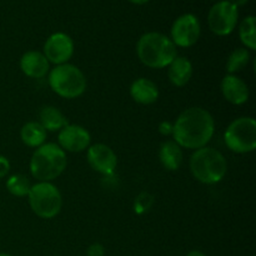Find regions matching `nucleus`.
Listing matches in <instances>:
<instances>
[{
  "instance_id": "nucleus-1",
  "label": "nucleus",
  "mask_w": 256,
  "mask_h": 256,
  "mask_svg": "<svg viewBox=\"0 0 256 256\" xmlns=\"http://www.w3.org/2000/svg\"><path fill=\"white\" fill-rule=\"evenodd\" d=\"M215 132V120L206 109L192 106L182 110L172 124V139L180 148L198 150L208 146Z\"/></svg>"
},
{
  "instance_id": "nucleus-2",
  "label": "nucleus",
  "mask_w": 256,
  "mask_h": 256,
  "mask_svg": "<svg viewBox=\"0 0 256 256\" xmlns=\"http://www.w3.org/2000/svg\"><path fill=\"white\" fill-rule=\"evenodd\" d=\"M136 55L150 69H164L178 56V50L169 36L162 32H149L136 42Z\"/></svg>"
},
{
  "instance_id": "nucleus-3",
  "label": "nucleus",
  "mask_w": 256,
  "mask_h": 256,
  "mask_svg": "<svg viewBox=\"0 0 256 256\" xmlns=\"http://www.w3.org/2000/svg\"><path fill=\"white\" fill-rule=\"evenodd\" d=\"M66 165V152L56 142H45L32 152L29 169L38 182H52L65 172Z\"/></svg>"
},
{
  "instance_id": "nucleus-4",
  "label": "nucleus",
  "mask_w": 256,
  "mask_h": 256,
  "mask_svg": "<svg viewBox=\"0 0 256 256\" xmlns=\"http://www.w3.org/2000/svg\"><path fill=\"white\" fill-rule=\"evenodd\" d=\"M189 166L192 176L199 182L206 185L218 184L228 172V162L225 156L212 146L194 150Z\"/></svg>"
},
{
  "instance_id": "nucleus-5",
  "label": "nucleus",
  "mask_w": 256,
  "mask_h": 256,
  "mask_svg": "<svg viewBox=\"0 0 256 256\" xmlns=\"http://www.w3.org/2000/svg\"><path fill=\"white\" fill-rule=\"evenodd\" d=\"M48 82L52 92L64 99L82 96L88 86L86 76L74 64H62L52 68L48 74Z\"/></svg>"
},
{
  "instance_id": "nucleus-6",
  "label": "nucleus",
  "mask_w": 256,
  "mask_h": 256,
  "mask_svg": "<svg viewBox=\"0 0 256 256\" xmlns=\"http://www.w3.org/2000/svg\"><path fill=\"white\" fill-rule=\"evenodd\" d=\"M28 200L32 212L42 219H52L62 212V192L52 182H38L32 185Z\"/></svg>"
},
{
  "instance_id": "nucleus-7",
  "label": "nucleus",
  "mask_w": 256,
  "mask_h": 256,
  "mask_svg": "<svg viewBox=\"0 0 256 256\" xmlns=\"http://www.w3.org/2000/svg\"><path fill=\"white\" fill-rule=\"evenodd\" d=\"M228 149L236 154H248L256 149V122L252 116L232 120L224 132Z\"/></svg>"
},
{
  "instance_id": "nucleus-8",
  "label": "nucleus",
  "mask_w": 256,
  "mask_h": 256,
  "mask_svg": "<svg viewBox=\"0 0 256 256\" xmlns=\"http://www.w3.org/2000/svg\"><path fill=\"white\" fill-rule=\"evenodd\" d=\"M239 19V8L229 0H222L212 5L208 14V25L218 36H226L235 30Z\"/></svg>"
},
{
  "instance_id": "nucleus-9",
  "label": "nucleus",
  "mask_w": 256,
  "mask_h": 256,
  "mask_svg": "<svg viewBox=\"0 0 256 256\" xmlns=\"http://www.w3.org/2000/svg\"><path fill=\"white\" fill-rule=\"evenodd\" d=\"M202 34V25L194 14H182L172 22L170 39L175 46L190 48L195 45Z\"/></svg>"
},
{
  "instance_id": "nucleus-10",
  "label": "nucleus",
  "mask_w": 256,
  "mask_h": 256,
  "mask_svg": "<svg viewBox=\"0 0 256 256\" xmlns=\"http://www.w3.org/2000/svg\"><path fill=\"white\" fill-rule=\"evenodd\" d=\"M74 42L65 32H54L45 42L42 48V54L50 64L56 65L66 64L74 55Z\"/></svg>"
},
{
  "instance_id": "nucleus-11",
  "label": "nucleus",
  "mask_w": 256,
  "mask_h": 256,
  "mask_svg": "<svg viewBox=\"0 0 256 256\" xmlns=\"http://www.w3.org/2000/svg\"><path fill=\"white\" fill-rule=\"evenodd\" d=\"M86 162L94 172L102 175H112L118 166V156L106 144L98 142L90 145L86 152Z\"/></svg>"
},
{
  "instance_id": "nucleus-12",
  "label": "nucleus",
  "mask_w": 256,
  "mask_h": 256,
  "mask_svg": "<svg viewBox=\"0 0 256 256\" xmlns=\"http://www.w3.org/2000/svg\"><path fill=\"white\" fill-rule=\"evenodd\" d=\"M90 132L82 125L68 124L58 134V145L65 152H82L90 146Z\"/></svg>"
},
{
  "instance_id": "nucleus-13",
  "label": "nucleus",
  "mask_w": 256,
  "mask_h": 256,
  "mask_svg": "<svg viewBox=\"0 0 256 256\" xmlns=\"http://www.w3.org/2000/svg\"><path fill=\"white\" fill-rule=\"evenodd\" d=\"M220 89L224 99L232 105H242L249 100V86L238 75H225L220 84Z\"/></svg>"
},
{
  "instance_id": "nucleus-14",
  "label": "nucleus",
  "mask_w": 256,
  "mask_h": 256,
  "mask_svg": "<svg viewBox=\"0 0 256 256\" xmlns=\"http://www.w3.org/2000/svg\"><path fill=\"white\" fill-rule=\"evenodd\" d=\"M20 69L28 78L42 79L49 74L50 62L42 52L29 50L20 58Z\"/></svg>"
},
{
  "instance_id": "nucleus-15",
  "label": "nucleus",
  "mask_w": 256,
  "mask_h": 256,
  "mask_svg": "<svg viewBox=\"0 0 256 256\" xmlns=\"http://www.w3.org/2000/svg\"><path fill=\"white\" fill-rule=\"evenodd\" d=\"M130 96L142 105H152L159 99V88L152 80L139 78L130 85Z\"/></svg>"
},
{
  "instance_id": "nucleus-16",
  "label": "nucleus",
  "mask_w": 256,
  "mask_h": 256,
  "mask_svg": "<svg viewBox=\"0 0 256 256\" xmlns=\"http://www.w3.org/2000/svg\"><path fill=\"white\" fill-rule=\"evenodd\" d=\"M194 72L192 62L185 56H176L168 65V78L176 88H182L190 82Z\"/></svg>"
},
{
  "instance_id": "nucleus-17",
  "label": "nucleus",
  "mask_w": 256,
  "mask_h": 256,
  "mask_svg": "<svg viewBox=\"0 0 256 256\" xmlns=\"http://www.w3.org/2000/svg\"><path fill=\"white\" fill-rule=\"evenodd\" d=\"M182 148H180L174 140H166L160 145L159 160L168 172H176L182 166Z\"/></svg>"
},
{
  "instance_id": "nucleus-18",
  "label": "nucleus",
  "mask_w": 256,
  "mask_h": 256,
  "mask_svg": "<svg viewBox=\"0 0 256 256\" xmlns=\"http://www.w3.org/2000/svg\"><path fill=\"white\" fill-rule=\"evenodd\" d=\"M39 122L46 132H59L62 128L69 124L66 116L58 108L52 105L42 108L39 112Z\"/></svg>"
},
{
  "instance_id": "nucleus-19",
  "label": "nucleus",
  "mask_w": 256,
  "mask_h": 256,
  "mask_svg": "<svg viewBox=\"0 0 256 256\" xmlns=\"http://www.w3.org/2000/svg\"><path fill=\"white\" fill-rule=\"evenodd\" d=\"M48 132L39 122H28L20 130L22 142L29 148H39L46 142Z\"/></svg>"
},
{
  "instance_id": "nucleus-20",
  "label": "nucleus",
  "mask_w": 256,
  "mask_h": 256,
  "mask_svg": "<svg viewBox=\"0 0 256 256\" xmlns=\"http://www.w3.org/2000/svg\"><path fill=\"white\" fill-rule=\"evenodd\" d=\"M252 55L250 52L245 48H236L230 52L229 58L226 60V72L228 74L236 75V72H242L244 68L248 66Z\"/></svg>"
},
{
  "instance_id": "nucleus-21",
  "label": "nucleus",
  "mask_w": 256,
  "mask_h": 256,
  "mask_svg": "<svg viewBox=\"0 0 256 256\" xmlns=\"http://www.w3.org/2000/svg\"><path fill=\"white\" fill-rule=\"evenodd\" d=\"M256 19L254 15H249L242 22L239 26V36L245 49L256 50Z\"/></svg>"
},
{
  "instance_id": "nucleus-22",
  "label": "nucleus",
  "mask_w": 256,
  "mask_h": 256,
  "mask_svg": "<svg viewBox=\"0 0 256 256\" xmlns=\"http://www.w3.org/2000/svg\"><path fill=\"white\" fill-rule=\"evenodd\" d=\"M32 184L30 180L22 174H14L6 180V189L12 195L18 198L28 196Z\"/></svg>"
},
{
  "instance_id": "nucleus-23",
  "label": "nucleus",
  "mask_w": 256,
  "mask_h": 256,
  "mask_svg": "<svg viewBox=\"0 0 256 256\" xmlns=\"http://www.w3.org/2000/svg\"><path fill=\"white\" fill-rule=\"evenodd\" d=\"M152 202H154V200H152V195L148 194V192H142V194H140L135 199V212H138V214H144V212H146L152 208Z\"/></svg>"
},
{
  "instance_id": "nucleus-24",
  "label": "nucleus",
  "mask_w": 256,
  "mask_h": 256,
  "mask_svg": "<svg viewBox=\"0 0 256 256\" xmlns=\"http://www.w3.org/2000/svg\"><path fill=\"white\" fill-rule=\"evenodd\" d=\"M86 256H105V248L100 242H94L86 250Z\"/></svg>"
},
{
  "instance_id": "nucleus-25",
  "label": "nucleus",
  "mask_w": 256,
  "mask_h": 256,
  "mask_svg": "<svg viewBox=\"0 0 256 256\" xmlns=\"http://www.w3.org/2000/svg\"><path fill=\"white\" fill-rule=\"evenodd\" d=\"M10 172V162L6 156L0 155V179L6 176Z\"/></svg>"
},
{
  "instance_id": "nucleus-26",
  "label": "nucleus",
  "mask_w": 256,
  "mask_h": 256,
  "mask_svg": "<svg viewBox=\"0 0 256 256\" xmlns=\"http://www.w3.org/2000/svg\"><path fill=\"white\" fill-rule=\"evenodd\" d=\"M159 132L164 136H169V135H172V122H162L159 124V128H158Z\"/></svg>"
},
{
  "instance_id": "nucleus-27",
  "label": "nucleus",
  "mask_w": 256,
  "mask_h": 256,
  "mask_svg": "<svg viewBox=\"0 0 256 256\" xmlns=\"http://www.w3.org/2000/svg\"><path fill=\"white\" fill-rule=\"evenodd\" d=\"M229 2H232L236 8H239V6H244L249 0H229Z\"/></svg>"
},
{
  "instance_id": "nucleus-28",
  "label": "nucleus",
  "mask_w": 256,
  "mask_h": 256,
  "mask_svg": "<svg viewBox=\"0 0 256 256\" xmlns=\"http://www.w3.org/2000/svg\"><path fill=\"white\" fill-rule=\"evenodd\" d=\"M186 256H206V255H205L202 252H200V250H192V252H188Z\"/></svg>"
},
{
  "instance_id": "nucleus-29",
  "label": "nucleus",
  "mask_w": 256,
  "mask_h": 256,
  "mask_svg": "<svg viewBox=\"0 0 256 256\" xmlns=\"http://www.w3.org/2000/svg\"><path fill=\"white\" fill-rule=\"evenodd\" d=\"M130 2H132V4H136V5H144L146 4L149 0H129Z\"/></svg>"
},
{
  "instance_id": "nucleus-30",
  "label": "nucleus",
  "mask_w": 256,
  "mask_h": 256,
  "mask_svg": "<svg viewBox=\"0 0 256 256\" xmlns=\"http://www.w3.org/2000/svg\"><path fill=\"white\" fill-rule=\"evenodd\" d=\"M0 256H12V255H9V254H5V252H0Z\"/></svg>"
}]
</instances>
